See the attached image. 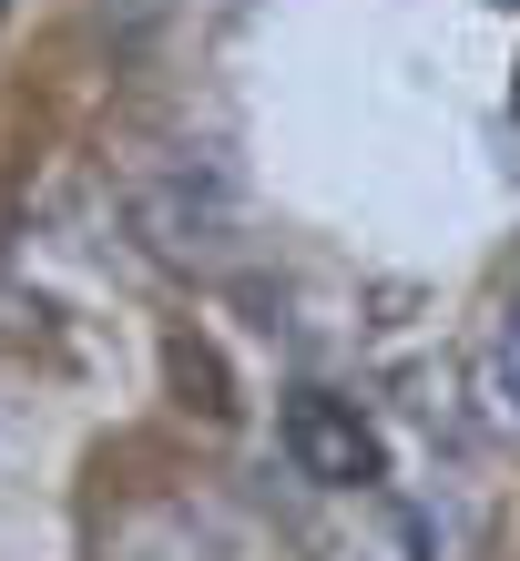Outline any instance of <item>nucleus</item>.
I'll list each match as a JSON object with an SVG mask.
<instances>
[{"mask_svg": "<svg viewBox=\"0 0 520 561\" xmlns=\"http://www.w3.org/2000/svg\"><path fill=\"white\" fill-rule=\"evenodd\" d=\"M235 184L215 163H174V174H143L134 184V236L164 255V266H224L235 255Z\"/></svg>", "mask_w": 520, "mask_h": 561, "instance_id": "1", "label": "nucleus"}, {"mask_svg": "<svg viewBox=\"0 0 520 561\" xmlns=\"http://www.w3.org/2000/svg\"><path fill=\"white\" fill-rule=\"evenodd\" d=\"M276 439H286V459H297V480H316V490H368L388 470L378 428L357 419V399H337V388H286Z\"/></svg>", "mask_w": 520, "mask_h": 561, "instance_id": "2", "label": "nucleus"}, {"mask_svg": "<svg viewBox=\"0 0 520 561\" xmlns=\"http://www.w3.org/2000/svg\"><path fill=\"white\" fill-rule=\"evenodd\" d=\"M103 561H224V520L194 501H134L103 520Z\"/></svg>", "mask_w": 520, "mask_h": 561, "instance_id": "3", "label": "nucleus"}, {"mask_svg": "<svg viewBox=\"0 0 520 561\" xmlns=\"http://www.w3.org/2000/svg\"><path fill=\"white\" fill-rule=\"evenodd\" d=\"M164 368H174V388H184L205 419H235V399H224V357H215L205 337H174V347H164Z\"/></svg>", "mask_w": 520, "mask_h": 561, "instance_id": "4", "label": "nucleus"}, {"mask_svg": "<svg viewBox=\"0 0 520 561\" xmlns=\"http://www.w3.org/2000/svg\"><path fill=\"white\" fill-rule=\"evenodd\" d=\"M490 399H500V419L520 428V307L500 317V337H490Z\"/></svg>", "mask_w": 520, "mask_h": 561, "instance_id": "5", "label": "nucleus"}, {"mask_svg": "<svg viewBox=\"0 0 520 561\" xmlns=\"http://www.w3.org/2000/svg\"><path fill=\"white\" fill-rule=\"evenodd\" d=\"M153 11H164V0H123V21H153Z\"/></svg>", "mask_w": 520, "mask_h": 561, "instance_id": "6", "label": "nucleus"}, {"mask_svg": "<svg viewBox=\"0 0 520 561\" xmlns=\"http://www.w3.org/2000/svg\"><path fill=\"white\" fill-rule=\"evenodd\" d=\"M510 113H520V72H510Z\"/></svg>", "mask_w": 520, "mask_h": 561, "instance_id": "7", "label": "nucleus"}, {"mask_svg": "<svg viewBox=\"0 0 520 561\" xmlns=\"http://www.w3.org/2000/svg\"><path fill=\"white\" fill-rule=\"evenodd\" d=\"M490 11H520V0H490Z\"/></svg>", "mask_w": 520, "mask_h": 561, "instance_id": "8", "label": "nucleus"}]
</instances>
